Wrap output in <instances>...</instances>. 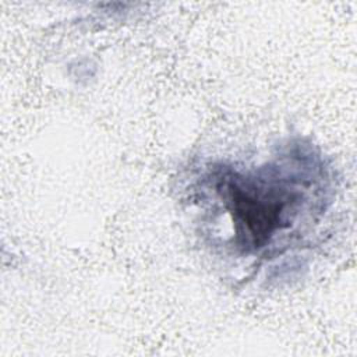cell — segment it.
Returning <instances> with one entry per match:
<instances>
[{
  "label": "cell",
  "instance_id": "1",
  "mask_svg": "<svg viewBox=\"0 0 357 357\" xmlns=\"http://www.w3.org/2000/svg\"><path fill=\"white\" fill-rule=\"evenodd\" d=\"M227 195L238 231L254 248L266 244L276 230L289 225L287 213L298 201L296 190L264 178L231 180Z\"/></svg>",
  "mask_w": 357,
  "mask_h": 357
}]
</instances>
